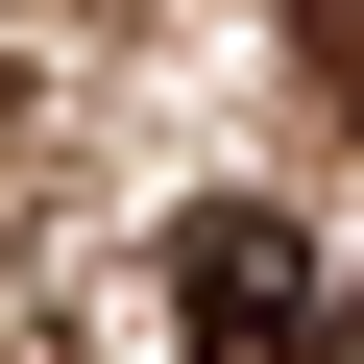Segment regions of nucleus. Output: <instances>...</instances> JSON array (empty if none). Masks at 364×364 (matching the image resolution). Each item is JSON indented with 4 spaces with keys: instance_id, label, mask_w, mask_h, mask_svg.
Instances as JSON below:
<instances>
[{
    "instance_id": "1",
    "label": "nucleus",
    "mask_w": 364,
    "mask_h": 364,
    "mask_svg": "<svg viewBox=\"0 0 364 364\" xmlns=\"http://www.w3.org/2000/svg\"><path fill=\"white\" fill-rule=\"evenodd\" d=\"M170 364H316V243H291L267 195L170 219Z\"/></svg>"
},
{
    "instance_id": "2",
    "label": "nucleus",
    "mask_w": 364,
    "mask_h": 364,
    "mask_svg": "<svg viewBox=\"0 0 364 364\" xmlns=\"http://www.w3.org/2000/svg\"><path fill=\"white\" fill-rule=\"evenodd\" d=\"M291 49H316V73H364V0H291Z\"/></svg>"
}]
</instances>
